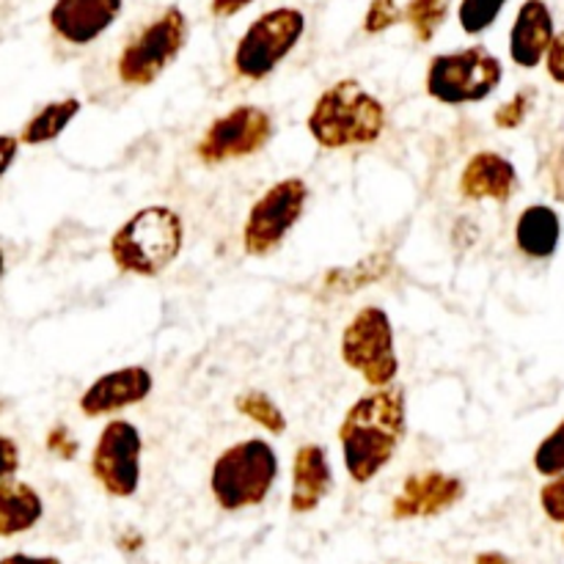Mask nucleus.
<instances>
[{"label": "nucleus", "mask_w": 564, "mask_h": 564, "mask_svg": "<svg viewBox=\"0 0 564 564\" xmlns=\"http://www.w3.org/2000/svg\"><path fill=\"white\" fill-rule=\"evenodd\" d=\"M386 124H389L386 105L352 77L325 88L306 119L308 135L328 152L372 147L383 138Z\"/></svg>", "instance_id": "2"}, {"label": "nucleus", "mask_w": 564, "mask_h": 564, "mask_svg": "<svg viewBox=\"0 0 564 564\" xmlns=\"http://www.w3.org/2000/svg\"><path fill=\"white\" fill-rule=\"evenodd\" d=\"M3 273H6V253L3 248H0V279H3Z\"/></svg>", "instance_id": "36"}, {"label": "nucleus", "mask_w": 564, "mask_h": 564, "mask_svg": "<svg viewBox=\"0 0 564 564\" xmlns=\"http://www.w3.org/2000/svg\"><path fill=\"white\" fill-rule=\"evenodd\" d=\"M452 0H411L402 11V20H408L413 36L422 44L433 42L435 33L444 25L446 14H449Z\"/></svg>", "instance_id": "23"}, {"label": "nucleus", "mask_w": 564, "mask_h": 564, "mask_svg": "<svg viewBox=\"0 0 564 564\" xmlns=\"http://www.w3.org/2000/svg\"><path fill=\"white\" fill-rule=\"evenodd\" d=\"M20 471V446L14 438L0 433V485L9 482Z\"/></svg>", "instance_id": "29"}, {"label": "nucleus", "mask_w": 564, "mask_h": 564, "mask_svg": "<svg viewBox=\"0 0 564 564\" xmlns=\"http://www.w3.org/2000/svg\"><path fill=\"white\" fill-rule=\"evenodd\" d=\"M185 42L187 20L176 6H171L121 50L119 61H116V75L124 86H152L180 58Z\"/></svg>", "instance_id": "9"}, {"label": "nucleus", "mask_w": 564, "mask_h": 564, "mask_svg": "<svg viewBox=\"0 0 564 564\" xmlns=\"http://www.w3.org/2000/svg\"><path fill=\"white\" fill-rule=\"evenodd\" d=\"M44 518V499L33 485L9 479L0 485V538L9 540L39 527Z\"/></svg>", "instance_id": "19"}, {"label": "nucleus", "mask_w": 564, "mask_h": 564, "mask_svg": "<svg viewBox=\"0 0 564 564\" xmlns=\"http://www.w3.org/2000/svg\"><path fill=\"white\" fill-rule=\"evenodd\" d=\"M551 187H554L556 198L564 204V149L554 154V165H551Z\"/></svg>", "instance_id": "33"}, {"label": "nucleus", "mask_w": 564, "mask_h": 564, "mask_svg": "<svg viewBox=\"0 0 564 564\" xmlns=\"http://www.w3.org/2000/svg\"><path fill=\"white\" fill-rule=\"evenodd\" d=\"M154 389V378L147 367L141 364H130V367L110 369V372L99 375L91 386L80 394L77 408L83 416L97 419L110 416V413L127 411L132 405H141Z\"/></svg>", "instance_id": "13"}, {"label": "nucleus", "mask_w": 564, "mask_h": 564, "mask_svg": "<svg viewBox=\"0 0 564 564\" xmlns=\"http://www.w3.org/2000/svg\"><path fill=\"white\" fill-rule=\"evenodd\" d=\"M460 196L466 202H496L507 204L518 191V169L505 154L482 152L471 154L460 174Z\"/></svg>", "instance_id": "15"}, {"label": "nucleus", "mask_w": 564, "mask_h": 564, "mask_svg": "<svg viewBox=\"0 0 564 564\" xmlns=\"http://www.w3.org/2000/svg\"><path fill=\"white\" fill-rule=\"evenodd\" d=\"M505 66L488 47L457 50L435 55L427 66L424 86L441 105H474L488 99L501 86Z\"/></svg>", "instance_id": "6"}, {"label": "nucleus", "mask_w": 564, "mask_h": 564, "mask_svg": "<svg viewBox=\"0 0 564 564\" xmlns=\"http://www.w3.org/2000/svg\"><path fill=\"white\" fill-rule=\"evenodd\" d=\"M182 246H185V224L180 213L163 204H152L138 209L113 231L108 251L121 273L154 279L180 259Z\"/></svg>", "instance_id": "3"}, {"label": "nucleus", "mask_w": 564, "mask_h": 564, "mask_svg": "<svg viewBox=\"0 0 564 564\" xmlns=\"http://www.w3.org/2000/svg\"><path fill=\"white\" fill-rule=\"evenodd\" d=\"M408 433V397L400 386L372 389L347 408L339 424L341 460L356 485L372 482L400 452Z\"/></svg>", "instance_id": "1"}, {"label": "nucleus", "mask_w": 564, "mask_h": 564, "mask_svg": "<svg viewBox=\"0 0 564 564\" xmlns=\"http://www.w3.org/2000/svg\"><path fill=\"white\" fill-rule=\"evenodd\" d=\"M466 499V482L446 471L411 474L391 501L394 521H419L449 512Z\"/></svg>", "instance_id": "12"}, {"label": "nucleus", "mask_w": 564, "mask_h": 564, "mask_svg": "<svg viewBox=\"0 0 564 564\" xmlns=\"http://www.w3.org/2000/svg\"><path fill=\"white\" fill-rule=\"evenodd\" d=\"M306 33V17L297 9H273L253 20L235 47V72L242 80H264L297 47Z\"/></svg>", "instance_id": "8"}, {"label": "nucleus", "mask_w": 564, "mask_h": 564, "mask_svg": "<svg viewBox=\"0 0 564 564\" xmlns=\"http://www.w3.org/2000/svg\"><path fill=\"white\" fill-rule=\"evenodd\" d=\"M0 564H64L58 556H36V554H9Z\"/></svg>", "instance_id": "34"}, {"label": "nucleus", "mask_w": 564, "mask_h": 564, "mask_svg": "<svg viewBox=\"0 0 564 564\" xmlns=\"http://www.w3.org/2000/svg\"><path fill=\"white\" fill-rule=\"evenodd\" d=\"M251 3L253 0H213V3H209V11H213L215 17H235L237 11H242Z\"/></svg>", "instance_id": "32"}, {"label": "nucleus", "mask_w": 564, "mask_h": 564, "mask_svg": "<svg viewBox=\"0 0 564 564\" xmlns=\"http://www.w3.org/2000/svg\"><path fill=\"white\" fill-rule=\"evenodd\" d=\"M279 455L264 438H246L215 457L209 494L224 512H242L268 501L279 479Z\"/></svg>", "instance_id": "4"}, {"label": "nucleus", "mask_w": 564, "mask_h": 564, "mask_svg": "<svg viewBox=\"0 0 564 564\" xmlns=\"http://www.w3.org/2000/svg\"><path fill=\"white\" fill-rule=\"evenodd\" d=\"M143 435L127 419H113L91 449V477L110 499H132L143 477Z\"/></svg>", "instance_id": "10"}, {"label": "nucleus", "mask_w": 564, "mask_h": 564, "mask_svg": "<svg viewBox=\"0 0 564 564\" xmlns=\"http://www.w3.org/2000/svg\"><path fill=\"white\" fill-rule=\"evenodd\" d=\"M334 490V468L328 449L319 444H303L292 457V490L290 510L295 516H308L317 510Z\"/></svg>", "instance_id": "16"}, {"label": "nucleus", "mask_w": 564, "mask_h": 564, "mask_svg": "<svg viewBox=\"0 0 564 564\" xmlns=\"http://www.w3.org/2000/svg\"><path fill=\"white\" fill-rule=\"evenodd\" d=\"M554 36V17H551L549 6L543 0H527L510 31L512 61L523 69H534L545 61Z\"/></svg>", "instance_id": "17"}, {"label": "nucleus", "mask_w": 564, "mask_h": 564, "mask_svg": "<svg viewBox=\"0 0 564 564\" xmlns=\"http://www.w3.org/2000/svg\"><path fill=\"white\" fill-rule=\"evenodd\" d=\"M391 270V253L389 251H375L369 257L358 259L352 264H341V268H330L325 273V290L336 292V295H352L358 290L378 284L386 279Z\"/></svg>", "instance_id": "21"}, {"label": "nucleus", "mask_w": 564, "mask_h": 564, "mask_svg": "<svg viewBox=\"0 0 564 564\" xmlns=\"http://www.w3.org/2000/svg\"><path fill=\"white\" fill-rule=\"evenodd\" d=\"M562 240V218L549 204H532L518 215L516 246L529 259H551Z\"/></svg>", "instance_id": "18"}, {"label": "nucleus", "mask_w": 564, "mask_h": 564, "mask_svg": "<svg viewBox=\"0 0 564 564\" xmlns=\"http://www.w3.org/2000/svg\"><path fill=\"white\" fill-rule=\"evenodd\" d=\"M121 6L124 0H55L50 25L64 42L86 47L119 20Z\"/></svg>", "instance_id": "14"}, {"label": "nucleus", "mask_w": 564, "mask_h": 564, "mask_svg": "<svg viewBox=\"0 0 564 564\" xmlns=\"http://www.w3.org/2000/svg\"><path fill=\"white\" fill-rule=\"evenodd\" d=\"M273 138V119L259 105H237L209 121L196 143V158L207 165L246 160L262 152Z\"/></svg>", "instance_id": "11"}, {"label": "nucleus", "mask_w": 564, "mask_h": 564, "mask_svg": "<svg viewBox=\"0 0 564 564\" xmlns=\"http://www.w3.org/2000/svg\"><path fill=\"white\" fill-rule=\"evenodd\" d=\"M20 138L17 135H0V180L6 176V171L14 165L17 154H20Z\"/></svg>", "instance_id": "31"}, {"label": "nucleus", "mask_w": 564, "mask_h": 564, "mask_svg": "<svg viewBox=\"0 0 564 564\" xmlns=\"http://www.w3.org/2000/svg\"><path fill=\"white\" fill-rule=\"evenodd\" d=\"M83 110V102L77 97H64L53 99L44 108H39L31 119L25 121V127L20 130V143L25 147H44V143H53L55 138H61L66 132V127L77 119V113Z\"/></svg>", "instance_id": "20"}, {"label": "nucleus", "mask_w": 564, "mask_h": 564, "mask_svg": "<svg viewBox=\"0 0 564 564\" xmlns=\"http://www.w3.org/2000/svg\"><path fill=\"white\" fill-rule=\"evenodd\" d=\"M474 564H512V562L507 560L505 554H499V551H485V554H479L477 560H474Z\"/></svg>", "instance_id": "35"}, {"label": "nucleus", "mask_w": 564, "mask_h": 564, "mask_svg": "<svg viewBox=\"0 0 564 564\" xmlns=\"http://www.w3.org/2000/svg\"><path fill=\"white\" fill-rule=\"evenodd\" d=\"M540 507H543L549 521L560 523L564 529V474L543 485V490H540Z\"/></svg>", "instance_id": "28"}, {"label": "nucleus", "mask_w": 564, "mask_h": 564, "mask_svg": "<svg viewBox=\"0 0 564 564\" xmlns=\"http://www.w3.org/2000/svg\"><path fill=\"white\" fill-rule=\"evenodd\" d=\"M402 20V11L397 0H372L364 17V31L367 33H383L386 28L397 25Z\"/></svg>", "instance_id": "27"}, {"label": "nucleus", "mask_w": 564, "mask_h": 564, "mask_svg": "<svg viewBox=\"0 0 564 564\" xmlns=\"http://www.w3.org/2000/svg\"><path fill=\"white\" fill-rule=\"evenodd\" d=\"M545 66H549L551 80H556L560 86H564V33L554 36V42H551L549 55H545Z\"/></svg>", "instance_id": "30"}, {"label": "nucleus", "mask_w": 564, "mask_h": 564, "mask_svg": "<svg viewBox=\"0 0 564 564\" xmlns=\"http://www.w3.org/2000/svg\"><path fill=\"white\" fill-rule=\"evenodd\" d=\"M306 204L308 185L301 176H286L270 185L248 209L242 224V251L253 259L279 251L290 231L301 224Z\"/></svg>", "instance_id": "7"}, {"label": "nucleus", "mask_w": 564, "mask_h": 564, "mask_svg": "<svg viewBox=\"0 0 564 564\" xmlns=\"http://www.w3.org/2000/svg\"><path fill=\"white\" fill-rule=\"evenodd\" d=\"M235 408L237 413H242V416L248 419V422L259 424L264 433L281 435L286 430L284 411H281L279 402L270 394H264V391H246V394L237 397Z\"/></svg>", "instance_id": "22"}, {"label": "nucleus", "mask_w": 564, "mask_h": 564, "mask_svg": "<svg viewBox=\"0 0 564 564\" xmlns=\"http://www.w3.org/2000/svg\"><path fill=\"white\" fill-rule=\"evenodd\" d=\"M6 408H9V402H6V400H3V397H0V413H3V411H6Z\"/></svg>", "instance_id": "37"}, {"label": "nucleus", "mask_w": 564, "mask_h": 564, "mask_svg": "<svg viewBox=\"0 0 564 564\" xmlns=\"http://www.w3.org/2000/svg\"><path fill=\"white\" fill-rule=\"evenodd\" d=\"M532 99H534L532 88H523V91H518L516 97L507 99V102L496 110L494 116L496 127H501V130H518V127L527 121L529 108H532Z\"/></svg>", "instance_id": "26"}, {"label": "nucleus", "mask_w": 564, "mask_h": 564, "mask_svg": "<svg viewBox=\"0 0 564 564\" xmlns=\"http://www.w3.org/2000/svg\"><path fill=\"white\" fill-rule=\"evenodd\" d=\"M505 3L507 0H463L460 11H457V17H460V28L466 33H471V36L488 31V28L499 20Z\"/></svg>", "instance_id": "25"}, {"label": "nucleus", "mask_w": 564, "mask_h": 564, "mask_svg": "<svg viewBox=\"0 0 564 564\" xmlns=\"http://www.w3.org/2000/svg\"><path fill=\"white\" fill-rule=\"evenodd\" d=\"M341 361L358 372V378L369 389L394 386L400 375V356H397L394 323L380 306H364L352 314L350 323L341 330Z\"/></svg>", "instance_id": "5"}, {"label": "nucleus", "mask_w": 564, "mask_h": 564, "mask_svg": "<svg viewBox=\"0 0 564 564\" xmlns=\"http://www.w3.org/2000/svg\"><path fill=\"white\" fill-rule=\"evenodd\" d=\"M532 463L534 471H538L540 477L554 479L564 474V419L543 441H540V446L534 449Z\"/></svg>", "instance_id": "24"}]
</instances>
